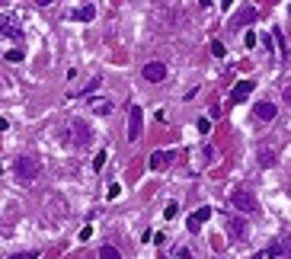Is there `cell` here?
<instances>
[{
  "mask_svg": "<svg viewBox=\"0 0 291 259\" xmlns=\"http://www.w3.org/2000/svg\"><path fill=\"white\" fill-rule=\"evenodd\" d=\"M90 125H86V122H80V119H74L71 125H67V141H71L74 147H86L90 144Z\"/></svg>",
  "mask_w": 291,
  "mask_h": 259,
  "instance_id": "obj_1",
  "label": "cell"
},
{
  "mask_svg": "<svg viewBox=\"0 0 291 259\" xmlns=\"http://www.w3.org/2000/svg\"><path fill=\"white\" fill-rule=\"evenodd\" d=\"M39 176V160L36 157H19L16 160V179L19 182H32Z\"/></svg>",
  "mask_w": 291,
  "mask_h": 259,
  "instance_id": "obj_2",
  "label": "cell"
},
{
  "mask_svg": "<svg viewBox=\"0 0 291 259\" xmlns=\"http://www.w3.org/2000/svg\"><path fill=\"white\" fill-rule=\"evenodd\" d=\"M144 131V112L141 106H128V141H138Z\"/></svg>",
  "mask_w": 291,
  "mask_h": 259,
  "instance_id": "obj_3",
  "label": "cell"
},
{
  "mask_svg": "<svg viewBox=\"0 0 291 259\" xmlns=\"http://www.w3.org/2000/svg\"><path fill=\"white\" fill-rule=\"evenodd\" d=\"M231 205L237 208V211H256V195L249 192V189H234L231 192Z\"/></svg>",
  "mask_w": 291,
  "mask_h": 259,
  "instance_id": "obj_4",
  "label": "cell"
},
{
  "mask_svg": "<svg viewBox=\"0 0 291 259\" xmlns=\"http://www.w3.org/2000/svg\"><path fill=\"white\" fill-rule=\"evenodd\" d=\"M266 256H272V259H291V234H282L279 240L269 243Z\"/></svg>",
  "mask_w": 291,
  "mask_h": 259,
  "instance_id": "obj_5",
  "label": "cell"
},
{
  "mask_svg": "<svg viewBox=\"0 0 291 259\" xmlns=\"http://www.w3.org/2000/svg\"><path fill=\"white\" fill-rule=\"evenodd\" d=\"M208 217H211V208H199V211H192V215H189V221H186V227H189V234H199L202 230V224L208 221Z\"/></svg>",
  "mask_w": 291,
  "mask_h": 259,
  "instance_id": "obj_6",
  "label": "cell"
},
{
  "mask_svg": "<svg viewBox=\"0 0 291 259\" xmlns=\"http://www.w3.org/2000/svg\"><path fill=\"white\" fill-rule=\"evenodd\" d=\"M0 36H6V39H19V36H23L19 23L10 16V13H3V16H0Z\"/></svg>",
  "mask_w": 291,
  "mask_h": 259,
  "instance_id": "obj_7",
  "label": "cell"
},
{
  "mask_svg": "<svg viewBox=\"0 0 291 259\" xmlns=\"http://www.w3.org/2000/svg\"><path fill=\"white\" fill-rule=\"evenodd\" d=\"M164 77H166V64H164V61H151V64H144V80L160 84Z\"/></svg>",
  "mask_w": 291,
  "mask_h": 259,
  "instance_id": "obj_8",
  "label": "cell"
},
{
  "mask_svg": "<svg viewBox=\"0 0 291 259\" xmlns=\"http://www.w3.org/2000/svg\"><path fill=\"white\" fill-rule=\"evenodd\" d=\"M227 234H231L234 243H240L243 237H247V221H243V217H231V221H227Z\"/></svg>",
  "mask_w": 291,
  "mask_h": 259,
  "instance_id": "obj_9",
  "label": "cell"
},
{
  "mask_svg": "<svg viewBox=\"0 0 291 259\" xmlns=\"http://www.w3.org/2000/svg\"><path fill=\"white\" fill-rule=\"evenodd\" d=\"M253 86H256L253 80H240V84H237L234 90H231V103H243V99L253 93Z\"/></svg>",
  "mask_w": 291,
  "mask_h": 259,
  "instance_id": "obj_10",
  "label": "cell"
},
{
  "mask_svg": "<svg viewBox=\"0 0 291 259\" xmlns=\"http://www.w3.org/2000/svg\"><path fill=\"white\" fill-rule=\"evenodd\" d=\"M256 19V6H243L240 13L231 19V29H240V26H247V23H253Z\"/></svg>",
  "mask_w": 291,
  "mask_h": 259,
  "instance_id": "obj_11",
  "label": "cell"
},
{
  "mask_svg": "<svg viewBox=\"0 0 291 259\" xmlns=\"http://www.w3.org/2000/svg\"><path fill=\"white\" fill-rule=\"evenodd\" d=\"M173 157H176L173 151H154V154H151V170H166Z\"/></svg>",
  "mask_w": 291,
  "mask_h": 259,
  "instance_id": "obj_12",
  "label": "cell"
},
{
  "mask_svg": "<svg viewBox=\"0 0 291 259\" xmlns=\"http://www.w3.org/2000/svg\"><path fill=\"white\" fill-rule=\"evenodd\" d=\"M275 112H279L275 103H256V119H259V122H272Z\"/></svg>",
  "mask_w": 291,
  "mask_h": 259,
  "instance_id": "obj_13",
  "label": "cell"
},
{
  "mask_svg": "<svg viewBox=\"0 0 291 259\" xmlns=\"http://www.w3.org/2000/svg\"><path fill=\"white\" fill-rule=\"evenodd\" d=\"M93 16H96V6L93 3H83L80 10H74V19H80V23H90Z\"/></svg>",
  "mask_w": 291,
  "mask_h": 259,
  "instance_id": "obj_14",
  "label": "cell"
},
{
  "mask_svg": "<svg viewBox=\"0 0 291 259\" xmlns=\"http://www.w3.org/2000/svg\"><path fill=\"white\" fill-rule=\"evenodd\" d=\"M90 109H93V112H96V115H109L112 112V103H109V99H90Z\"/></svg>",
  "mask_w": 291,
  "mask_h": 259,
  "instance_id": "obj_15",
  "label": "cell"
},
{
  "mask_svg": "<svg viewBox=\"0 0 291 259\" xmlns=\"http://www.w3.org/2000/svg\"><path fill=\"white\" fill-rule=\"evenodd\" d=\"M259 167H275V151H272V147H262V151H259Z\"/></svg>",
  "mask_w": 291,
  "mask_h": 259,
  "instance_id": "obj_16",
  "label": "cell"
},
{
  "mask_svg": "<svg viewBox=\"0 0 291 259\" xmlns=\"http://www.w3.org/2000/svg\"><path fill=\"white\" fill-rule=\"evenodd\" d=\"M99 259H122V253L116 247H103V250H99Z\"/></svg>",
  "mask_w": 291,
  "mask_h": 259,
  "instance_id": "obj_17",
  "label": "cell"
},
{
  "mask_svg": "<svg viewBox=\"0 0 291 259\" xmlns=\"http://www.w3.org/2000/svg\"><path fill=\"white\" fill-rule=\"evenodd\" d=\"M211 54H214V58H224V54H227L224 42H218V39H214V42H211Z\"/></svg>",
  "mask_w": 291,
  "mask_h": 259,
  "instance_id": "obj_18",
  "label": "cell"
},
{
  "mask_svg": "<svg viewBox=\"0 0 291 259\" xmlns=\"http://www.w3.org/2000/svg\"><path fill=\"white\" fill-rule=\"evenodd\" d=\"M6 61H10V64H19V61H23V51H16V48L6 51Z\"/></svg>",
  "mask_w": 291,
  "mask_h": 259,
  "instance_id": "obj_19",
  "label": "cell"
},
{
  "mask_svg": "<svg viewBox=\"0 0 291 259\" xmlns=\"http://www.w3.org/2000/svg\"><path fill=\"white\" fill-rule=\"evenodd\" d=\"M103 163H106V151H99L96 160H93V170H103Z\"/></svg>",
  "mask_w": 291,
  "mask_h": 259,
  "instance_id": "obj_20",
  "label": "cell"
},
{
  "mask_svg": "<svg viewBox=\"0 0 291 259\" xmlns=\"http://www.w3.org/2000/svg\"><path fill=\"white\" fill-rule=\"evenodd\" d=\"M199 131L208 134V131H211V122H208V119H199Z\"/></svg>",
  "mask_w": 291,
  "mask_h": 259,
  "instance_id": "obj_21",
  "label": "cell"
},
{
  "mask_svg": "<svg viewBox=\"0 0 291 259\" xmlns=\"http://www.w3.org/2000/svg\"><path fill=\"white\" fill-rule=\"evenodd\" d=\"M176 211H179V208H176V202H170V205H166V211H164V217H176Z\"/></svg>",
  "mask_w": 291,
  "mask_h": 259,
  "instance_id": "obj_22",
  "label": "cell"
},
{
  "mask_svg": "<svg viewBox=\"0 0 291 259\" xmlns=\"http://www.w3.org/2000/svg\"><path fill=\"white\" fill-rule=\"evenodd\" d=\"M282 99H285V103L291 106V86H285V90H282Z\"/></svg>",
  "mask_w": 291,
  "mask_h": 259,
  "instance_id": "obj_23",
  "label": "cell"
},
{
  "mask_svg": "<svg viewBox=\"0 0 291 259\" xmlns=\"http://www.w3.org/2000/svg\"><path fill=\"white\" fill-rule=\"evenodd\" d=\"M179 259H192V253H189V250H179Z\"/></svg>",
  "mask_w": 291,
  "mask_h": 259,
  "instance_id": "obj_24",
  "label": "cell"
},
{
  "mask_svg": "<svg viewBox=\"0 0 291 259\" xmlns=\"http://www.w3.org/2000/svg\"><path fill=\"white\" fill-rule=\"evenodd\" d=\"M6 128H10V125H6V119H0V131H6Z\"/></svg>",
  "mask_w": 291,
  "mask_h": 259,
  "instance_id": "obj_25",
  "label": "cell"
},
{
  "mask_svg": "<svg viewBox=\"0 0 291 259\" xmlns=\"http://www.w3.org/2000/svg\"><path fill=\"white\" fill-rule=\"evenodd\" d=\"M253 259H262V253H256V256H253Z\"/></svg>",
  "mask_w": 291,
  "mask_h": 259,
  "instance_id": "obj_26",
  "label": "cell"
}]
</instances>
